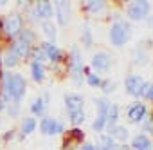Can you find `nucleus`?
I'll return each mask as SVG.
<instances>
[{"label": "nucleus", "mask_w": 153, "mask_h": 150, "mask_svg": "<svg viewBox=\"0 0 153 150\" xmlns=\"http://www.w3.org/2000/svg\"><path fill=\"white\" fill-rule=\"evenodd\" d=\"M25 92H27V82L20 72H2L0 100L4 103H9V101L20 103Z\"/></svg>", "instance_id": "nucleus-1"}, {"label": "nucleus", "mask_w": 153, "mask_h": 150, "mask_svg": "<svg viewBox=\"0 0 153 150\" xmlns=\"http://www.w3.org/2000/svg\"><path fill=\"white\" fill-rule=\"evenodd\" d=\"M67 60V72H68V76L70 80L74 82V85H78L81 87L83 85V60H81V51L78 45H72L70 49V54Z\"/></svg>", "instance_id": "nucleus-2"}, {"label": "nucleus", "mask_w": 153, "mask_h": 150, "mask_svg": "<svg viewBox=\"0 0 153 150\" xmlns=\"http://www.w3.org/2000/svg\"><path fill=\"white\" fill-rule=\"evenodd\" d=\"M108 38H110V44L114 47H123L130 40V24L126 20H115L110 26Z\"/></svg>", "instance_id": "nucleus-3"}, {"label": "nucleus", "mask_w": 153, "mask_h": 150, "mask_svg": "<svg viewBox=\"0 0 153 150\" xmlns=\"http://www.w3.org/2000/svg\"><path fill=\"white\" fill-rule=\"evenodd\" d=\"M149 9H151V4L148 2V0H135V2H131L128 8H126V15L130 20H144L148 15H149Z\"/></svg>", "instance_id": "nucleus-4"}, {"label": "nucleus", "mask_w": 153, "mask_h": 150, "mask_svg": "<svg viewBox=\"0 0 153 150\" xmlns=\"http://www.w3.org/2000/svg\"><path fill=\"white\" fill-rule=\"evenodd\" d=\"M24 29V18L20 13H11L4 18V34L7 38H15L20 31Z\"/></svg>", "instance_id": "nucleus-5"}, {"label": "nucleus", "mask_w": 153, "mask_h": 150, "mask_svg": "<svg viewBox=\"0 0 153 150\" xmlns=\"http://www.w3.org/2000/svg\"><path fill=\"white\" fill-rule=\"evenodd\" d=\"M144 87H146V82L142 80V76H139V74H130V76H126V80H124V89L133 98H142Z\"/></svg>", "instance_id": "nucleus-6"}, {"label": "nucleus", "mask_w": 153, "mask_h": 150, "mask_svg": "<svg viewBox=\"0 0 153 150\" xmlns=\"http://www.w3.org/2000/svg\"><path fill=\"white\" fill-rule=\"evenodd\" d=\"M38 128H40L42 134H45V136H56V134H61V132L65 130L63 123H61L59 119L51 118V116H43L42 121H40V125H38Z\"/></svg>", "instance_id": "nucleus-7"}, {"label": "nucleus", "mask_w": 153, "mask_h": 150, "mask_svg": "<svg viewBox=\"0 0 153 150\" xmlns=\"http://www.w3.org/2000/svg\"><path fill=\"white\" fill-rule=\"evenodd\" d=\"M148 116V107L140 101H133L126 107V119L130 123H142V119Z\"/></svg>", "instance_id": "nucleus-8"}, {"label": "nucleus", "mask_w": 153, "mask_h": 150, "mask_svg": "<svg viewBox=\"0 0 153 150\" xmlns=\"http://www.w3.org/2000/svg\"><path fill=\"white\" fill-rule=\"evenodd\" d=\"M31 9H33V13L36 15V18L40 22H45L54 15V4L47 2V0H40V2L31 4Z\"/></svg>", "instance_id": "nucleus-9"}, {"label": "nucleus", "mask_w": 153, "mask_h": 150, "mask_svg": "<svg viewBox=\"0 0 153 150\" xmlns=\"http://www.w3.org/2000/svg\"><path fill=\"white\" fill-rule=\"evenodd\" d=\"M90 65H92L96 70H99V72H108V70L112 69V56H110V52H106V51H97V52L92 56Z\"/></svg>", "instance_id": "nucleus-10"}, {"label": "nucleus", "mask_w": 153, "mask_h": 150, "mask_svg": "<svg viewBox=\"0 0 153 150\" xmlns=\"http://www.w3.org/2000/svg\"><path fill=\"white\" fill-rule=\"evenodd\" d=\"M38 47H40V49L43 51L45 58H47V60H51V62H52L54 65L65 60V56H63L61 49H59V47H56V44H51V42H42V44H40Z\"/></svg>", "instance_id": "nucleus-11"}, {"label": "nucleus", "mask_w": 153, "mask_h": 150, "mask_svg": "<svg viewBox=\"0 0 153 150\" xmlns=\"http://www.w3.org/2000/svg\"><path fill=\"white\" fill-rule=\"evenodd\" d=\"M70 15H72V4L70 2H56V18H58L59 27L68 26Z\"/></svg>", "instance_id": "nucleus-12"}, {"label": "nucleus", "mask_w": 153, "mask_h": 150, "mask_svg": "<svg viewBox=\"0 0 153 150\" xmlns=\"http://www.w3.org/2000/svg\"><path fill=\"white\" fill-rule=\"evenodd\" d=\"M65 107H67V114L68 112H76V110H83L85 109V98L81 94H65Z\"/></svg>", "instance_id": "nucleus-13"}, {"label": "nucleus", "mask_w": 153, "mask_h": 150, "mask_svg": "<svg viewBox=\"0 0 153 150\" xmlns=\"http://www.w3.org/2000/svg\"><path fill=\"white\" fill-rule=\"evenodd\" d=\"M106 130H108L106 136H110L114 141H121V143H124L128 139V136H130L128 128L126 127H121V125H108Z\"/></svg>", "instance_id": "nucleus-14"}, {"label": "nucleus", "mask_w": 153, "mask_h": 150, "mask_svg": "<svg viewBox=\"0 0 153 150\" xmlns=\"http://www.w3.org/2000/svg\"><path fill=\"white\" fill-rule=\"evenodd\" d=\"M2 56V63L6 65V67H9V69H13V67H16L18 63H20V58H18V54L15 52V49L11 47V44L6 47V51L0 54Z\"/></svg>", "instance_id": "nucleus-15"}, {"label": "nucleus", "mask_w": 153, "mask_h": 150, "mask_svg": "<svg viewBox=\"0 0 153 150\" xmlns=\"http://www.w3.org/2000/svg\"><path fill=\"white\" fill-rule=\"evenodd\" d=\"M81 6H83L85 11H88V13L94 15V16L106 13V8H108V4L103 2V0H92V2H87V4H81Z\"/></svg>", "instance_id": "nucleus-16"}, {"label": "nucleus", "mask_w": 153, "mask_h": 150, "mask_svg": "<svg viewBox=\"0 0 153 150\" xmlns=\"http://www.w3.org/2000/svg\"><path fill=\"white\" fill-rule=\"evenodd\" d=\"M131 148L133 150H153V141L146 134H137L131 139Z\"/></svg>", "instance_id": "nucleus-17"}, {"label": "nucleus", "mask_w": 153, "mask_h": 150, "mask_svg": "<svg viewBox=\"0 0 153 150\" xmlns=\"http://www.w3.org/2000/svg\"><path fill=\"white\" fill-rule=\"evenodd\" d=\"M47 105H49V94H45V96H40V98H36L33 103H31V112L34 114V116H43L45 114V110H47Z\"/></svg>", "instance_id": "nucleus-18"}, {"label": "nucleus", "mask_w": 153, "mask_h": 150, "mask_svg": "<svg viewBox=\"0 0 153 150\" xmlns=\"http://www.w3.org/2000/svg\"><path fill=\"white\" fill-rule=\"evenodd\" d=\"M36 128H38V123H36V119H34L33 116L24 118L22 123H20V137H25V136L33 134Z\"/></svg>", "instance_id": "nucleus-19"}, {"label": "nucleus", "mask_w": 153, "mask_h": 150, "mask_svg": "<svg viewBox=\"0 0 153 150\" xmlns=\"http://www.w3.org/2000/svg\"><path fill=\"white\" fill-rule=\"evenodd\" d=\"M31 76L36 83H42L45 80V65L40 62H31Z\"/></svg>", "instance_id": "nucleus-20"}, {"label": "nucleus", "mask_w": 153, "mask_h": 150, "mask_svg": "<svg viewBox=\"0 0 153 150\" xmlns=\"http://www.w3.org/2000/svg\"><path fill=\"white\" fill-rule=\"evenodd\" d=\"M15 40H20V42H24V44H27V45H34V42H36V33L31 29V27H24L16 36H15Z\"/></svg>", "instance_id": "nucleus-21"}, {"label": "nucleus", "mask_w": 153, "mask_h": 150, "mask_svg": "<svg viewBox=\"0 0 153 150\" xmlns=\"http://www.w3.org/2000/svg\"><path fill=\"white\" fill-rule=\"evenodd\" d=\"M42 31H43V34L49 38V42H51V44H54V42H56V38H58V29H56V26H54L51 20L42 22Z\"/></svg>", "instance_id": "nucleus-22"}, {"label": "nucleus", "mask_w": 153, "mask_h": 150, "mask_svg": "<svg viewBox=\"0 0 153 150\" xmlns=\"http://www.w3.org/2000/svg\"><path fill=\"white\" fill-rule=\"evenodd\" d=\"M114 145H115V141H114L110 136H106V134H101V136L97 137L96 145H94V150H110Z\"/></svg>", "instance_id": "nucleus-23"}, {"label": "nucleus", "mask_w": 153, "mask_h": 150, "mask_svg": "<svg viewBox=\"0 0 153 150\" xmlns=\"http://www.w3.org/2000/svg\"><path fill=\"white\" fill-rule=\"evenodd\" d=\"M81 44H83L85 49H90V47L94 45V38H92V29H90V26H83V29H81Z\"/></svg>", "instance_id": "nucleus-24"}, {"label": "nucleus", "mask_w": 153, "mask_h": 150, "mask_svg": "<svg viewBox=\"0 0 153 150\" xmlns=\"http://www.w3.org/2000/svg\"><path fill=\"white\" fill-rule=\"evenodd\" d=\"M117 121H119V105L110 103L108 112H106V123L108 125H117Z\"/></svg>", "instance_id": "nucleus-25"}, {"label": "nucleus", "mask_w": 153, "mask_h": 150, "mask_svg": "<svg viewBox=\"0 0 153 150\" xmlns=\"http://www.w3.org/2000/svg\"><path fill=\"white\" fill-rule=\"evenodd\" d=\"M83 76H87V85H90V87H99L101 85L99 74H94L88 67H83Z\"/></svg>", "instance_id": "nucleus-26"}, {"label": "nucleus", "mask_w": 153, "mask_h": 150, "mask_svg": "<svg viewBox=\"0 0 153 150\" xmlns=\"http://www.w3.org/2000/svg\"><path fill=\"white\" fill-rule=\"evenodd\" d=\"M133 62H135L137 65H146V63L149 62L148 51H146V49H142V47H137V49L133 51Z\"/></svg>", "instance_id": "nucleus-27"}, {"label": "nucleus", "mask_w": 153, "mask_h": 150, "mask_svg": "<svg viewBox=\"0 0 153 150\" xmlns=\"http://www.w3.org/2000/svg\"><path fill=\"white\" fill-rule=\"evenodd\" d=\"M94 105H96L97 116H106L108 107H110V101L106 98H94Z\"/></svg>", "instance_id": "nucleus-28"}, {"label": "nucleus", "mask_w": 153, "mask_h": 150, "mask_svg": "<svg viewBox=\"0 0 153 150\" xmlns=\"http://www.w3.org/2000/svg\"><path fill=\"white\" fill-rule=\"evenodd\" d=\"M67 116H68L70 123H72V125H76V127H78V125H81V123H83V121L87 119L85 109H83V110H76V112H68Z\"/></svg>", "instance_id": "nucleus-29"}, {"label": "nucleus", "mask_w": 153, "mask_h": 150, "mask_svg": "<svg viewBox=\"0 0 153 150\" xmlns=\"http://www.w3.org/2000/svg\"><path fill=\"white\" fill-rule=\"evenodd\" d=\"M67 136H68L74 143H83V141H85V132H83L81 128H70V130L67 132Z\"/></svg>", "instance_id": "nucleus-30"}, {"label": "nucleus", "mask_w": 153, "mask_h": 150, "mask_svg": "<svg viewBox=\"0 0 153 150\" xmlns=\"http://www.w3.org/2000/svg\"><path fill=\"white\" fill-rule=\"evenodd\" d=\"M106 127H108L106 116H97V118L94 119V123H92V130H94V132H103V130H106Z\"/></svg>", "instance_id": "nucleus-31"}, {"label": "nucleus", "mask_w": 153, "mask_h": 150, "mask_svg": "<svg viewBox=\"0 0 153 150\" xmlns=\"http://www.w3.org/2000/svg\"><path fill=\"white\" fill-rule=\"evenodd\" d=\"M99 89H101L105 94H110V92H114V91H115V83H114L112 80H101Z\"/></svg>", "instance_id": "nucleus-32"}, {"label": "nucleus", "mask_w": 153, "mask_h": 150, "mask_svg": "<svg viewBox=\"0 0 153 150\" xmlns=\"http://www.w3.org/2000/svg\"><path fill=\"white\" fill-rule=\"evenodd\" d=\"M6 109H7V114H9L11 118H16V116L20 114V103L9 101V103H6Z\"/></svg>", "instance_id": "nucleus-33"}, {"label": "nucleus", "mask_w": 153, "mask_h": 150, "mask_svg": "<svg viewBox=\"0 0 153 150\" xmlns=\"http://www.w3.org/2000/svg\"><path fill=\"white\" fill-rule=\"evenodd\" d=\"M142 128H144L148 134H153V114L148 112V116L142 119Z\"/></svg>", "instance_id": "nucleus-34"}, {"label": "nucleus", "mask_w": 153, "mask_h": 150, "mask_svg": "<svg viewBox=\"0 0 153 150\" xmlns=\"http://www.w3.org/2000/svg\"><path fill=\"white\" fill-rule=\"evenodd\" d=\"M142 98H146L148 101H151V103H153V83H148V82H146V87H144Z\"/></svg>", "instance_id": "nucleus-35"}, {"label": "nucleus", "mask_w": 153, "mask_h": 150, "mask_svg": "<svg viewBox=\"0 0 153 150\" xmlns=\"http://www.w3.org/2000/svg\"><path fill=\"white\" fill-rule=\"evenodd\" d=\"M74 145H76V143H74V141L65 134V137H63V145H61V150H72V148H74Z\"/></svg>", "instance_id": "nucleus-36"}, {"label": "nucleus", "mask_w": 153, "mask_h": 150, "mask_svg": "<svg viewBox=\"0 0 153 150\" xmlns=\"http://www.w3.org/2000/svg\"><path fill=\"white\" fill-rule=\"evenodd\" d=\"M78 150H94V145H92V143H87V141H85V143H83V145H81V146H79Z\"/></svg>", "instance_id": "nucleus-37"}, {"label": "nucleus", "mask_w": 153, "mask_h": 150, "mask_svg": "<svg viewBox=\"0 0 153 150\" xmlns=\"http://www.w3.org/2000/svg\"><path fill=\"white\" fill-rule=\"evenodd\" d=\"M110 150H130L128 148V145H124V143H121V145H114Z\"/></svg>", "instance_id": "nucleus-38"}, {"label": "nucleus", "mask_w": 153, "mask_h": 150, "mask_svg": "<svg viewBox=\"0 0 153 150\" xmlns=\"http://www.w3.org/2000/svg\"><path fill=\"white\" fill-rule=\"evenodd\" d=\"M11 137H15V130H7V132L4 134V141H9Z\"/></svg>", "instance_id": "nucleus-39"}, {"label": "nucleus", "mask_w": 153, "mask_h": 150, "mask_svg": "<svg viewBox=\"0 0 153 150\" xmlns=\"http://www.w3.org/2000/svg\"><path fill=\"white\" fill-rule=\"evenodd\" d=\"M4 109H6V103H4L2 100H0V110H4Z\"/></svg>", "instance_id": "nucleus-40"}, {"label": "nucleus", "mask_w": 153, "mask_h": 150, "mask_svg": "<svg viewBox=\"0 0 153 150\" xmlns=\"http://www.w3.org/2000/svg\"><path fill=\"white\" fill-rule=\"evenodd\" d=\"M0 85H2V72H0Z\"/></svg>", "instance_id": "nucleus-41"}]
</instances>
